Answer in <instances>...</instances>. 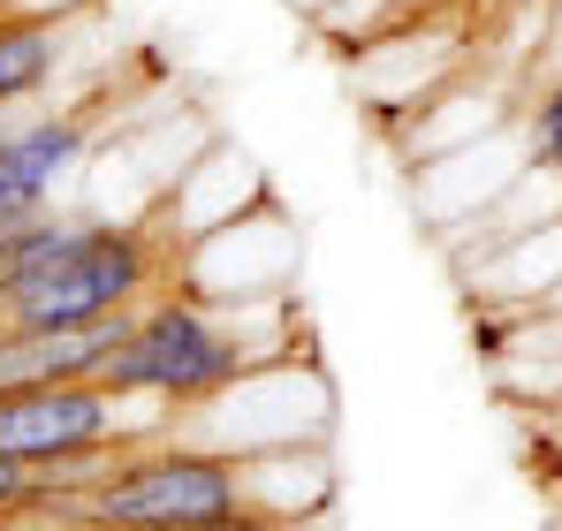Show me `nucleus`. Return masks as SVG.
I'll return each instance as SVG.
<instances>
[{"label":"nucleus","mask_w":562,"mask_h":531,"mask_svg":"<svg viewBox=\"0 0 562 531\" xmlns=\"http://www.w3.org/2000/svg\"><path fill=\"white\" fill-rule=\"evenodd\" d=\"M244 509H251L244 455L205 441H130L114 478L92 494V524L106 531H198Z\"/></svg>","instance_id":"obj_3"},{"label":"nucleus","mask_w":562,"mask_h":531,"mask_svg":"<svg viewBox=\"0 0 562 531\" xmlns=\"http://www.w3.org/2000/svg\"><path fill=\"white\" fill-rule=\"evenodd\" d=\"M176 251L145 221L38 213L0 236V327H85L168 289Z\"/></svg>","instance_id":"obj_1"},{"label":"nucleus","mask_w":562,"mask_h":531,"mask_svg":"<svg viewBox=\"0 0 562 531\" xmlns=\"http://www.w3.org/2000/svg\"><path fill=\"white\" fill-rule=\"evenodd\" d=\"M0 531H8V524H0Z\"/></svg>","instance_id":"obj_10"},{"label":"nucleus","mask_w":562,"mask_h":531,"mask_svg":"<svg viewBox=\"0 0 562 531\" xmlns=\"http://www.w3.org/2000/svg\"><path fill=\"white\" fill-rule=\"evenodd\" d=\"M77 531H106V524H77Z\"/></svg>","instance_id":"obj_9"},{"label":"nucleus","mask_w":562,"mask_h":531,"mask_svg":"<svg viewBox=\"0 0 562 531\" xmlns=\"http://www.w3.org/2000/svg\"><path fill=\"white\" fill-rule=\"evenodd\" d=\"M525 145H532V168L562 176V77H555V84H540L532 114H525Z\"/></svg>","instance_id":"obj_7"},{"label":"nucleus","mask_w":562,"mask_h":531,"mask_svg":"<svg viewBox=\"0 0 562 531\" xmlns=\"http://www.w3.org/2000/svg\"><path fill=\"white\" fill-rule=\"evenodd\" d=\"M114 441H160V426L130 418V395H114L99 380H54V387L0 395V455H15V463H54V455Z\"/></svg>","instance_id":"obj_4"},{"label":"nucleus","mask_w":562,"mask_h":531,"mask_svg":"<svg viewBox=\"0 0 562 531\" xmlns=\"http://www.w3.org/2000/svg\"><path fill=\"white\" fill-rule=\"evenodd\" d=\"M61 61H69V23L0 15V114H15L23 99H38Z\"/></svg>","instance_id":"obj_6"},{"label":"nucleus","mask_w":562,"mask_h":531,"mask_svg":"<svg viewBox=\"0 0 562 531\" xmlns=\"http://www.w3.org/2000/svg\"><path fill=\"white\" fill-rule=\"evenodd\" d=\"M251 319H259V304L213 312V304H198L183 289H160L153 304L130 312V335L106 357L99 387L153 395L160 410H198V403L228 395L244 372H267L281 357L274 342H251Z\"/></svg>","instance_id":"obj_2"},{"label":"nucleus","mask_w":562,"mask_h":531,"mask_svg":"<svg viewBox=\"0 0 562 531\" xmlns=\"http://www.w3.org/2000/svg\"><path fill=\"white\" fill-rule=\"evenodd\" d=\"M92 152V114H38V122H0V236L54 213V190L85 168Z\"/></svg>","instance_id":"obj_5"},{"label":"nucleus","mask_w":562,"mask_h":531,"mask_svg":"<svg viewBox=\"0 0 562 531\" xmlns=\"http://www.w3.org/2000/svg\"><path fill=\"white\" fill-rule=\"evenodd\" d=\"M312 517H267V509H244V517H221V524H198V531H304Z\"/></svg>","instance_id":"obj_8"}]
</instances>
